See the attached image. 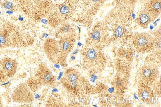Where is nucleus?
<instances>
[{
    "mask_svg": "<svg viewBox=\"0 0 161 107\" xmlns=\"http://www.w3.org/2000/svg\"><path fill=\"white\" fill-rule=\"evenodd\" d=\"M28 29H22L8 19L0 17V49L31 45L34 42V35Z\"/></svg>",
    "mask_w": 161,
    "mask_h": 107,
    "instance_id": "1",
    "label": "nucleus"
},
{
    "mask_svg": "<svg viewBox=\"0 0 161 107\" xmlns=\"http://www.w3.org/2000/svg\"><path fill=\"white\" fill-rule=\"evenodd\" d=\"M22 9L26 14L35 20H39L47 15L45 0H20Z\"/></svg>",
    "mask_w": 161,
    "mask_h": 107,
    "instance_id": "2",
    "label": "nucleus"
},
{
    "mask_svg": "<svg viewBox=\"0 0 161 107\" xmlns=\"http://www.w3.org/2000/svg\"><path fill=\"white\" fill-rule=\"evenodd\" d=\"M17 70V63L15 60L4 58L0 61V82L6 81L15 75Z\"/></svg>",
    "mask_w": 161,
    "mask_h": 107,
    "instance_id": "3",
    "label": "nucleus"
},
{
    "mask_svg": "<svg viewBox=\"0 0 161 107\" xmlns=\"http://www.w3.org/2000/svg\"><path fill=\"white\" fill-rule=\"evenodd\" d=\"M13 102L19 103H29L33 100V96L29 87L22 83L16 87L12 94Z\"/></svg>",
    "mask_w": 161,
    "mask_h": 107,
    "instance_id": "4",
    "label": "nucleus"
},
{
    "mask_svg": "<svg viewBox=\"0 0 161 107\" xmlns=\"http://www.w3.org/2000/svg\"><path fill=\"white\" fill-rule=\"evenodd\" d=\"M151 42V38L147 34H140L136 36L134 39L135 48L139 50L146 48Z\"/></svg>",
    "mask_w": 161,
    "mask_h": 107,
    "instance_id": "5",
    "label": "nucleus"
},
{
    "mask_svg": "<svg viewBox=\"0 0 161 107\" xmlns=\"http://www.w3.org/2000/svg\"><path fill=\"white\" fill-rule=\"evenodd\" d=\"M38 74V76H37L38 82H41V83H44L45 85L51 83L53 80V76L49 72H42V71L41 72H39Z\"/></svg>",
    "mask_w": 161,
    "mask_h": 107,
    "instance_id": "6",
    "label": "nucleus"
},
{
    "mask_svg": "<svg viewBox=\"0 0 161 107\" xmlns=\"http://www.w3.org/2000/svg\"><path fill=\"white\" fill-rule=\"evenodd\" d=\"M139 23L142 26H147L152 21L151 17L149 13H142L137 19Z\"/></svg>",
    "mask_w": 161,
    "mask_h": 107,
    "instance_id": "7",
    "label": "nucleus"
},
{
    "mask_svg": "<svg viewBox=\"0 0 161 107\" xmlns=\"http://www.w3.org/2000/svg\"><path fill=\"white\" fill-rule=\"evenodd\" d=\"M71 8L69 5H62L58 10V15H61V16L62 17V18L67 16L68 15L71 13Z\"/></svg>",
    "mask_w": 161,
    "mask_h": 107,
    "instance_id": "8",
    "label": "nucleus"
},
{
    "mask_svg": "<svg viewBox=\"0 0 161 107\" xmlns=\"http://www.w3.org/2000/svg\"><path fill=\"white\" fill-rule=\"evenodd\" d=\"M138 95L141 97L148 99L151 96V90L148 87H142L138 90Z\"/></svg>",
    "mask_w": 161,
    "mask_h": 107,
    "instance_id": "9",
    "label": "nucleus"
},
{
    "mask_svg": "<svg viewBox=\"0 0 161 107\" xmlns=\"http://www.w3.org/2000/svg\"><path fill=\"white\" fill-rule=\"evenodd\" d=\"M142 75L145 80H148V78L150 79V78L153 76V71L149 68H143L142 71Z\"/></svg>",
    "mask_w": 161,
    "mask_h": 107,
    "instance_id": "10",
    "label": "nucleus"
},
{
    "mask_svg": "<svg viewBox=\"0 0 161 107\" xmlns=\"http://www.w3.org/2000/svg\"><path fill=\"white\" fill-rule=\"evenodd\" d=\"M152 11H154V13H158L159 10H160L161 8V5L160 2L158 1H156L155 2H153L151 5Z\"/></svg>",
    "mask_w": 161,
    "mask_h": 107,
    "instance_id": "11",
    "label": "nucleus"
},
{
    "mask_svg": "<svg viewBox=\"0 0 161 107\" xmlns=\"http://www.w3.org/2000/svg\"><path fill=\"white\" fill-rule=\"evenodd\" d=\"M86 56H87L88 59H89V60H94L96 57V54L95 50L93 49V48L89 49L87 51Z\"/></svg>",
    "mask_w": 161,
    "mask_h": 107,
    "instance_id": "12",
    "label": "nucleus"
},
{
    "mask_svg": "<svg viewBox=\"0 0 161 107\" xmlns=\"http://www.w3.org/2000/svg\"><path fill=\"white\" fill-rule=\"evenodd\" d=\"M123 32H124V31H123L122 28L119 26L115 30V35L117 37H121L122 35Z\"/></svg>",
    "mask_w": 161,
    "mask_h": 107,
    "instance_id": "13",
    "label": "nucleus"
},
{
    "mask_svg": "<svg viewBox=\"0 0 161 107\" xmlns=\"http://www.w3.org/2000/svg\"><path fill=\"white\" fill-rule=\"evenodd\" d=\"M92 39L94 40H98L100 37V33L99 31H95L91 35Z\"/></svg>",
    "mask_w": 161,
    "mask_h": 107,
    "instance_id": "14",
    "label": "nucleus"
},
{
    "mask_svg": "<svg viewBox=\"0 0 161 107\" xmlns=\"http://www.w3.org/2000/svg\"><path fill=\"white\" fill-rule=\"evenodd\" d=\"M4 8H5L6 9H8V10H11V9H12V8H13V3L11 2H6L4 5Z\"/></svg>",
    "mask_w": 161,
    "mask_h": 107,
    "instance_id": "15",
    "label": "nucleus"
},
{
    "mask_svg": "<svg viewBox=\"0 0 161 107\" xmlns=\"http://www.w3.org/2000/svg\"><path fill=\"white\" fill-rule=\"evenodd\" d=\"M42 22L44 23L45 24H46L47 22V20H46V19H42Z\"/></svg>",
    "mask_w": 161,
    "mask_h": 107,
    "instance_id": "16",
    "label": "nucleus"
},
{
    "mask_svg": "<svg viewBox=\"0 0 161 107\" xmlns=\"http://www.w3.org/2000/svg\"><path fill=\"white\" fill-rule=\"evenodd\" d=\"M78 51V50H76V51H74V52H73V54H75V53H76Z\"/></svg>",
    "mask_w": 161,
    "mask_h": 107,
    "instance_id": "17",
    "label": "nucleus"
},
{
    "mask_svg": "<svg viewBox=\"0 0 161 107\" xmlns=\"http://www.w3.org/2000/svg\"><path fill=\"white\" fill-rule=\"evenodd\" d=\"M74 59H75V57H74V56H73V57H71V59H72L73 60H74Z\"/></svg>",
    "mask_w": 161,
    "mask_h": 107,
    "instance_id": "18",
    "label": "nucleus"
},
{
    "mask_svg": "<svg viewBox=\"0 0 161 107\" xmlns=\"http://www.w3.org/2000/svg\"><path fill=\"white\" fill-rule=\"evenodd\" d=\"M92 1H93L94 2H97V1H98L99 0H92Z\"/></svg>",
    "mask_w": 161,
    "mask_h": 107,
    "instance_id": "19",
    "label": "nucleus"
},
{
    "mask_svg": "<svg viewBox=\"0 0 161 107\" xmlns=\"http://www.w3.org/2000/svg\"><path fill=\"white\" fill-rule=\"evenodd\" d=\"M78 45H79V46H81V43H78Z\"/></svg>",
    "mask_w": 161,
    "mask_h": 107,
    "instance_id": "20",
    "label": "nucleus"
}]
</instances>
